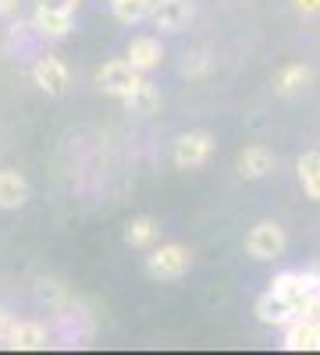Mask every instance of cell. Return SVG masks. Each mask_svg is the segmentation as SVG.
I'll return each mask as SVG.
<instances>
[{"label":"cell","mask_w":320,"mask_h":355,"mask_svg":"<svg viewBox=\"0 0 320 355\" xmlns=\"http://www.w3.org/2000/svg\"><path fill=\"white\" fill-rule=\"evenodd\" d=\"M271 291L281 295V299H288V306L296 309V316H306L310 302L320 291V274H313V270H285L271 281Z\"/></svg>","instance_id":"obj_1"},{"label":"cell","mask_w":320,"mask_h":355,"mask_svg":"<svg viewBox=\"0 0 320 355\" xmlns=\"http://www.w3.org/2000/svg\"><path fill=\"white\" fill-rule=\"evenodd\" d=\"M146 270L150 277L157 281H178L192 270V252L182 245V242H164V245H153L150 256H146Z\"/></svg>","instance_id":"obj_2"},{"label":"cell","mask_w":320,"mask_h":355,"mask_svg":"<svg viewBox=\"0 0 320 355\" xmlns=\"http://www.w3.org/2000/svg\"><path fill=\"white\" fill-rule=\"evenodd\" d=\"M53 334L61 345H85L93 338V320L85 316L82 306H71V299H68L53 309Z\"/></svg>","instance_id":"obj_3"},{"label":"cell","mask_w":320,"mask_h":355,"mask_svg":"<svg viewBox=\"0 0 320 355\" xmlns=\"http://www.w3.org/2000/svg\"><path fill=\"white\" fill-rule=\"evenodd\" d=\"M285 245H288V239H285V227H281L278 220H260V224H253L249 234H246V252H249L253 259H260V263L278 259V256L285 252Z\"/></svg>","instance_id":"obj_4"},{"label":"cell","mask_w":320,"mask_h":355,"mask_svg":"<svg viewBox=\"0 0 320 355\" xmlns=\"http://www.w3.org/2000/svg\"><path fill=\"white\" fill-rule=\"evenodd\" d=\"M142 78H146V75H142V71L128 61V57H114V61H107V64L96 71V85L103 89L107 96H118V100L128 96Z\"/></svg>","instance_id":"obj_5"},{"label":"cell","mask_w":320,"mask_h":355,"mask_svg":"<svg viewBox=\"0 0 320 355\" xmlns=\"http://www.w3.org/2000/svg\"><path fill=\"white\" fill-rule=\"evenodd\" d=\"M214 157V135L210 132H185L174 142V167L178 171H199Z\"/></svg>","instance_id":"obj_6"},{"label":"cell","mask_w":320,"mask_h":355,"mask_svg":"<svg viewBox=\"0 0 320 355\" xmlns=\"http://www.w3.org/2000/svg\"><path fill=\"white\" fill-rule=\"evenodd\" d=\"M33 82L43 89L47 96H65L71 75H68V64L61 61V57L47 53V57H40V61L33 64Z\"/></svg>","instance_id":"obj_7"},{"label":"cell","mask_w":320,"mask_h":355,"mask_svg":"<svg viewBox=\"0 0 320 355\" xmlns=\"http://www.w3.org/2000/svg\"><path fill=\"white\" fill-rule=\"evenodd\" d=\"M150 21L160 28V33H182V28L192 21V4L189 0H153Z\"/></svg>","instance_id":"obj_8"},{"label":"cell","mask_w":320,"mask_h":355,"mask_svg":"<svg viewBox=\"0 0 320 355\" xmlns=\"http://www.w3.org/2000/svg\"><path fill=\"white\" fill-rule=\"evenodd\" d=\"M125 57L142 71V75H150L164 64V43L157 36H135L128 46H125Z\"/></svg>","instance_id":"obj_9"},{"label":"cell","mask_w":320,"mask_h":355,"mask_svg":"<svg viewBox=\"0 0 320 355\" xmlns=\"http://www.w3.org/2000/svg\"><path fill=\"white\" fill-rule=\"evenodd\" d=\"M4 345L15 348V352H43L50 345V331L43 327V323H36V320H18Z\"/></svg>","instance_id":"obj_10"},{"label":"cell","mask_w":320,"mask_h":355,"mask_svg":"<svg viewBox=\"0 0 320 355\" xmlns=\"http://www.w3.org/2000/svg\"><path fill=\"white\" fill-rule=\"evenodd\" d=\"M235 167H239V174L246 178V182H256V178H267L274 171V153L267 150L264 142H253V146H246V150L239 153Z\"/></svg>","instance_id":"obj_11"},{"label":"cell","mask_w":320,"mask_h":355,"mask_svg":"<svg viewBox=\"0 0 320 355\" xmlns=\"http://www.w3.org/2000/svg\"><path fill=\"white\" fill-rule=\"evenodd\" d=\"M256 320L267 323V327H285L288 320H296V309L288 306V299H281V295H274L267 288V295L256 302Z\"/></svg>","instance_id":"obj_12"},{"label":"cell","mask_w":320,"mask_h":355,"mask_svg":"<svg viewBox=\"0 0 320 355\" xmlns=\"http://www.w3.org/2000/svg\"><path fill=\"white\" fill-rule=\"evenodd\" d=\"M157 239H160V224H157V217H150V214L132 217V220L125 224V245H132V249H153Z\"/></svg>","instance_id":"obj_13"},{"label":"cell","mask_w":320,"mask_h":355,"mask_svg":"<svg viewBox=\"0 0 320 355\" xmlns=\"http://www.w3.org/2000/svg\"><path fill=\"white\" fill-rule=\"evenodd\" d=\"M28 199V182L18 171H0V210H18Z\"/></svg>","instance_id":"obj_14"},{"label":"cell","mask_w":320,"mask_h":355,"mask_svg":"<svg viewBox=\"0 0 320 355\" xmlns=\"http://www.w3.org/2000/svg\"><path fill=\"white\" fill-rule=\"evenodd\" d=\"M33 28H36L40 36H47V40H65L71 28H75V18H71V15H57V11L36 8V11H33Z\"/></svg>","instance_id":"obj_15"},{"label":"cell","mask_w":320,"mask_h":355,"mask_svg":"<svg viewBox=\"0 0 320 355\" xmlns=\"http://www.w3.org/2000/svg\"><path fill=\"white\" fill-rule=\"evenodd\" d=\"M310 82H313V71L306 64H285L274 75V93L278 96H299Z\"/></svg>","instance_id":"obj_16"},{"label":"cell","mask_w":320,"mask_h":355,"mask_svg":"<svg viewBox=\"0 0 320 355\" xmlns=\"http://www.w3.org/2000/svg\"><path fill=\"white\" fill-rule=\"evenodd\" d=\"M296 174H299V185H303L306 199L320 202V150H306L296 160Z\"/></svg>","instance_id":"obj_17"},{"label":"cell","mask_w":320,"mask_h":355,"mask_svg":"<svg viewBox=\"0 0 320 355\" xmlns=\"http://www.w3.org/2000/svg\"><path fill=\"white\" fill-rule=\"evenodd\" d=\"M121 103H125L128 114H153V110L160 107V89H157L150 78H142L128 96H121Z\"/></svg>","instance_id":"obj_18"},{"label":"cell","mask_w":320,"mask_h":355,"mask_svg":"<svg viewBox=\"0 0 320 355\" xmlns=\"http://www.w3.org/2000/svg\"><path fill=\"white\" fill-rule=\"evenodd\" d=\"M114 18H118L121 25H139V21H146L150 18V8H153V0H107Z\"/></svg>","instance_id":"obj_19"},{"label":"cell","mask_w":320,"mask_h":355,"mask_svg":"<svg viewBox=\"0 0 320 355\" xmlns=\"http://www.w3.org/2000/svg\"><path fill=\"white\" fill-rule=\"evenodd\" d=\"M36 291H40V299H43L50 309H57L61 302H68V291H65V284H61V281H53V277H43Z\"/></svg>","instance_id":"obj_20"},{"label":"cell","mask_w":320,"mask_h":355,"mask_svg":"<svg viewBox=\"0 0 320 355\" xmlns=\"http://www.w3.org/2000/svg\"><path fill=\"white\" fill-rule=\"evenodd\" d=\"M36 8H43V11H57V15H78V8H82V0H36Z\"/></svg>","instance_id":"obj_21"},{"label":"cell","mask_w":320,"mask_h":355,"mask_svg":"<svg viewBox=\"0 0 320 355\" xmlns=\"http://www.w3.org/2000/svg\"><path fill=\"white\" fill-rule=\"evenodd\" d=\"M207 68H210V57L203 53V50L189 53V57H185V64H182V71H185V75H192V78H196V75H203Z\"/></svg>","instance_id":"obj_22"},{"label":"cell","mask_w":320,"mask_h":355,"mask_svg":"<svg viewBox=\"0 0 320 355\" xmlns=\"http://www.w3.org/2000/svg\"><path fill=\"white\" fill-rule=\"evenodd\" d=\"M11 327H15V320H11V313L8 309H0V345L8 341V334H11Z\"/></svg>","instance_id":"obj_23"},{"label":"cell","mask_w":320,"mask_h":355,"mask_svg":"<svg viewBox=\"0 0 320 355\" xmlns=\"http://www.w3.org/2000/svg\"><path fill=\"white\" fill-rule=\"evenodd\" d=\"M299 15H320V0H296Z\"/></svg>","instance_id":"obj_24"},{"label":"cell","mask_w":320,"mask_h":355,"mask_svg":"<svg viewBox=\"0 0 320 355\" xmlns=\"http://www.w3.org/2000/svg\"><path fill=\"white\" fill-rule=\"evenodd\" d=\"M18 8V0H0V15H11Z\"/></svg>","instance_id":"obj_25"}]
</instances>
